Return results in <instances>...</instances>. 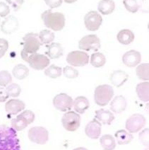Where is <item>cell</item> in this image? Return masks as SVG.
Segmentation results:
<instances>
[{
  "label": "cell",
  "instance_id": "1",
  "mask_svg": "<svg viewBox=\"0 0 149 150\" xmlns=\"http://www.w3.org/2000/svg\"><path fill=\"white\" fill-rule=\"evenodd\" d=\"M41 18L47 28L55 31L62 30L65 25V17L63 13L52 12L50 9L44 11L41 15Z\"/></svg>",
  "mask_w": 149,
  "mask_h": 150
},
{
  "label": "cell",
  "instance_id": "2",
  "mask_svg": "<svg viewBox=\"0 0 149 150\" xmlns=\"http://www.w3.org/2000/svg\"><path fill=\"white\" fill-rule=\"evenodd\" d=\"M23 48L21 52L22 59L27 62L28 56L37 53L42 43L39 39L38 34L34 33H27L23 38Z\"/></svg>",
  "mask_w": 149,
  "mask_h": 150
},
{
  "label": "cell",
  "instance_id": "3",
  "mask_svg": "<svg viewBox=\"0 0 149 150\" xmlns=\"http://www.w3.org/2000/svg\"><path fill=\"white\" fill-rule=\"evenodd\" d=\"M114 96V89L108 84L99 85L94 91L95 103L99 106H105Z\"/></svg>",
  "mask_w": 149,
  "mask_h": 150
},
{
  "label": "cell",
  "instance_id": "4",
  "mask_svg": "<svg viewBox=\"0 0 149 150\" xmlns=\"http://www.w3.org/2000/svg\"><path fill=\"white\" fill-rule=\"evenodd\" d=\"M62 123L64 128L69 132H75L81 125V116L77 112L69 111L64 114L62 118Z\"/></svg>",
  "mask_w": 149,
  "mask_h": 150
},
{
  "label": "cell",
  "instance_id": "5",
  "mask_svg": "<svg viewBox=\"0 0 149 150\" xmlns=\"http://www.w3.org/2000/svg\"><path fill=\"white\" fill-rule=\"evenodd\" d=\"M146 124V119L141 114L135 113L127 119L125 127L130 133H136L139 132Z\"/></svg>",
  "mask_w": 149,
  "mask_h": 150
},
{
  "label": "cell",
  "instance_id": "6",
  "mask_svg": "<svg viewBox=\"0 0 149 150\" xmlns=\"http://www.w3.org/2000/svg\"><path fill=\"white\" fill-rule=\"evenodd\" d=\"M28 137L32 142L38 144H45L49 139V132L45 127L36 126L29 129Z\"/></svg>",
  "mask_w": 149,
  "mask_h": 150
},
{
  "label": "cell",
  "instance_id": "7",
  "mask_svg": "<svg viewBox=\"0 0 149 150\" xmlns=\"http://www.w3.org/2000/svg\"><path fill=\"white\" fill-rule=\"evenodd\" d=\"M67 62L72 67H84L89 62V56L84 51H72L67 54Z\"/></svg>",
  "mask_w": 149,
  "mask_h": 150
},
{
  "label": "cell",
  "instance_id": "8",
  "mask_svg": "<svg viewBox=\"0 0 149 150\" xmlns=\"http://www.w3.org/2000/svg\"><path fill=\"white\" fill-rule=\"evenodd\" d=\"M74 100L65 93H61L53 98V105L57 110L62 112H67L72 109Z\"/></svg>",
  "mask_w": 149,
  "mask_h": 150
},
{
  "label": "cell",
  "instance_id": "9",
  "mask_svg": "<svg viewBox=\"0 0 149 150\" xmlns=\"http://www.w3.org/2000/svg\"><path fill=\"white\" fill-rule=\"evenodd\" d=\"M101 47V40L96 35H86L79 42V49L82 50L98 51Z\"/></svg>",
  "mask_w": 149,
  "mask_h": 150
},
{
  "label": "cell",
  "instance_id": "10",
  "mask_svg": "<svg viewBox=\"0 0 149 150\" xmlns=\"http://www.w3.org/2000/svg\"><path fill=\"white\" fill-rule=\"evenodd\" d=\"M30 67L35 70H43L49 66L50 60L45 54L34 53L28 56L27 62Z\"/></svg>",
  "mask_w": 149,
  "mask_h": 150
},
{
  "label": "cell",
  "instance_id": "11",
  "mask_svg": "<svg viewBox=\"0 0 149 150\" xmlns=\"http://www.w3.org/2000/svg\"><path fill=\"white\" fill-rule=\"evenodd\" d=\"M102 16L96 11H89L84 16V23L86 28L90 31L98 30L102 24Z\"/></svg>",
  "mask_w": 149,
  "mask_h": 150
},
{
  "label": "cell",
  "instance_id": "12",
  "mask_svg": "<svg viewBox=\"0 0 149 150\" xmlns=\"http://www.w3.org/2000/svg\"><path fill=\"white\" fill-rule=\"evenodd\" d=\"M141 61V54L138 51L131 50L125 52L122 56V62L127 67H134Z\"/></svg>",
  "mask_w": 149,
  "mask_h": 150
},
{
  "label": "cell",
  "instance_id": "13",
  "mask_svg": "<svg viewBox=\"0 0 149 150\" xmlns=\"http://www.w3.org/2000/svg\"><path fill=\"white\" fill-rule=\"evenodd\" d=\"M85 133L91 139H98L101 134V123L96 119L90 121L85 127Z\"/></svg>",
  "mask_w": 149,
  "mask_h": 150
},
{
  "label": "cell",
  "instance_id": "14",
  "mask_svg": "<svg viewBox=\"0 0 149 150\" xmlns=\"http://www.w3.org/2000/svg\"><path fill=\"white\" fill-rule=\"evenodd\" d=\"M19 23L17 18L14 16H7L2 21L1 30L5 34H11L18 28Z\"/></svg>",
  "mask_w": 149,
  "mask_h": 150
},
{
  "label": "cell",
  "instance_id": "15",
  "mask_svg": "<svg viewBox=\"0 0 149 150\" xmlns=\"http://www.w3.org/2000/svg\"><path fill=\"white\" fill-rule=\"evenodd\" d=\"M25 108V103L19 99H10L5 104V110L9 115H17Z\"/></svg>",
  "mask_w": 149,
  "mask_h": 150
},
{
  "label": "cell",
  "instance_id": "16",
  "mask_svg": "<svg viewBox=\"0 0 149 150\" xmlns=\"http://www.w3.org/2000/svg\"><path fill=\"white\" fill-rule=\"evenodd\" d=\"M95 117L101 124L108 125H111L115 120V115L113 112L105 109H99L96 110Z\"/></svg>",
  "mask_w": 149,
  "mask_h": 150
},
{
  "label": "cell",
  "instance_id": "17",
  "mask_svg": "<svg viewBox=\"0 0 149 150\" xmlns=\"http://www.w3.org/2000/svg\"><path fill=\"white\" fill-rule=\"evenodd\" d=\"M127 102L126 98L122 95L115 96L110 103V110L115 113H121L126 110Z\"/></svg>",
  "mask_w": 149,
  "mask_h": 150
},
{
  "label": "cell",
  "instance_id": "18",
  "mask_svg": "<svg viewBox=\"0 0 149 150\" xmlns=\"http://www.w3.org/2000/svg\"><path fill=\"white\" fill-rule=\"evenodd\" d=\"M129 79L127 73L122 70H115L113 71L110 76V81L112 84L116 87H121Z\"/></svg>",
  "mask_w": 149,
  "mask_h": 150
},
{
  "label": "cell",
  "instance_id": "19",
  "mask_svg": "<svg viewBox=\"0 0 149 150\" xmlns=\"http://www.w3.org/2000/svg\"><path fill=\"white\" fill-rule=\"evenodd\" d=\"M73 106L77 113L84 114L89 108V100L85 96H78L74 99Z\"/></svg>",
  "mask_w": 149,
  "mask_h": 150
},
{
  "label": "cell",
  "instance_id": "20",
  "mask_svg": "<svg viewBox=\"0 0 149 150\" xmlns=\"http://www.w3.org/2000/svg\"><path fill=\"white\" fill-rule=\"evenodd\" d=\"M50 59H58L64 54V49L62 45L59 42H52L47 45V51L46 52Z\"/></svg>",
  "mask_w": 149,
  "mask_h": 150
},
{
  "label": "cell",
  "instance_id": "21",
  "mask_svg": "<svg viewBox=\"0 0 149 150\" xmlns=\"http://www.w3.org/2000/svg\"><path fill=\"white\" fill-rule=\"evenodd\" d=\"M134 34L131 30L129 29H123L120 30L117 35V39L119 43L122 45H129L134 40Z\"/></svg>",
  "mask_w": 149,
  "mask_h": 150
},
{
  "label": "cell",
  "instance_id": "22",
  "mask_svg": "<svg viewBox=\"0 0 149 150\" xmlns=\"http://www.w3.org/2000/svg\"><path fill=\"white\" fill-rule=\"evenodd\" d=\"M136 91L138 98L143 102L149 100V82L148 81L137 84Z\"/></svg>",
  "mask_w": 149,
  "mask_h": 150
},
{
  "label": "cell",
  "instance_id": "23",
  "mask_svg": "<svg viewBox=\"0 0 149 150\" xmlns=\"http://www.w3.org/2000/svg\"><path fill=\"white\" fill-rule=\"evenodd\" d=\"M117 144L119 145H125L129 144L133 140L134 136L131 133L124 129H119L115 134Z\"/></svg>",
  "mask_w": 149,
  "mask_h": 150
},
{
  "label": "cell",
  "instance_id": "24",
  "mask_svg": "<svg viewBox=\"0 0 149 150\" xmlns=\"http://www.w3.org/2000/svg\"><path fill=\"white\" fill-rule=\"evenodd\" d=\"M115 4L113 0H102L98 3V9L102 14L108 15L114 11Z\"/></svg>",
  "mask_w": 149,
  "mask_h": 150
},
{
  "label": "cell",
  "instance_id": "25",
  "mask_svg": "<svg viewBox=\"0 0 149 150\" xmlns=\"http://www.w3.org/2000/svg\"><path fill=\"white\" fill-rule=\"evenodd\" d=\"M12 74L16 79L23 80L26 79L29 74V69L26 65L23 64H18L13 67Z\"/></svg>",
  "mask_w": 149,
  "mask_h": 150
},
{
  "label": "cell",
  "instance_id": "26",
  "mask_svg": "<svg viewBox=\"0 0 149 150\" xmlns=\"http://www.w3.org/2000/svg\"><path fill=\"white\" fill-rule=\"evenodd\" d=\"M101 145L104 150H114L116 147V142L111 134H104L100 139Z\"/></svg>",
  "mask_w": 149,
  "mask_h": 150
},
{
  "label": "cell",
  "instance_id": "27",
  "mask_svg": "<svg viewBox=\"0 0 149 150\" xmlns=\"http://www.w3.org/2000/svg\"><path fill=\"white\" fill-rule=\"evenodd\" d=\"M106 57L103 53L95 52L91 57V64L93 67L96 68L102 67L105 64Z\"/></svg>",
  "mask_w": 149,
  "mask_h": 150
},
{
  "label": "cell",
  "instance_id": "28",
  "mask_svg": "<svg viewBox=\"0 0 149 150\" xmlns=\"http://www.w3.org/2000/svg\"><path fill=\"white\" fill-rule=\"evenodd\" d=\"M136 75L141 80L147 81L149 80V64L148 63H143L136 67Z\"/></svg>",
  "mask_w": 149,
  "mask_h": 150
},
{
  "label": "cell",
  "instance_id": "29",
  "mask_svg": "<svg viewBox=\"0 0 149 150\" xmlns=\"http://www.w3.org/2000/svg\"><path fill=\"white\" fill-rule=\"evenodd\" d=\"M44 73L48 77L52 78V79H56V78L60 77L62 75V69L58 66L52 64L45 69Z\"/></svg>",
  "mask_w": 149,
  "mask_h": 150
},
{
  "label": "cell",
  "instance_id": "30",
  "mask_svg": "<svg viewBox=\"0 0 149 150\" xmlns=\"http://www.w3.org/2000/svg\"><path fill=\"white\" fill-rule=\"evenodd\" d=\"M11 126L16 131H21L28 126V123L23 117L20 116L19 115L17 117L11 120Z\"/></svg>",
  "mask_w": 149,
  "mask_h": 150
},
{
  "label": "cell",
  "instance_id": "31",
  "mask_svg": "<svg viewBox=\"0 0 149 150\" xmlns=\"http://www.w3.org/2000/svg\"><path fill=\"white\" fill-rule=\"evenodd\" d=\"M42 44H50L55 40V33L50 30H43L38 35Z\"/></svg>",
  "mask_w": 149,
  "mask_h": 150
},
{
  "label": "cell",
  "instance_id": "32",
  "mask_svg": "<svg viewBox=\"0 0 149 150\" xmlns=\"http://www.w3.org/2000/svg\"><path fill=\"white\" fill-rule=\"evenodd\" d=\"M6 93L9 97L16 98L19 96L21 92V88L19 85L16 83H11L6 88Z\"/></svg>",
  "mask_w": 149,
  "mask_h": 150
},
{
  "label": "cell",
  "instance_id": "33",
  "mask_svg": "<svg viewBox=\"0 0 149 150\" xmlns=\"http://www.w3.org/2000/svg\"><path fill=\"white\" fill-rule=\"evenodd\" d=\"M12 81V76L8 71H0V86L5 87Z\"/></svg>",
  "mask_w": 149,
  "mask_h": 150
},
{
  "label": "cell",
  "instance_id": "34",
  "mask_svg": "<svg viewBox=\"0 0 149 150\" xmlns=\"http://www.w3.org/2000/svg\"><path fill=\"white\" fill-rule=\"evenodd\" d=\"M123 4L126 9L131 13L137 12L140 8L136 0H123Z\"/></svg>",
  "mask_w": 149,
  "mask_h": 150
},
{
  "label": "cell",
  "instance_id": "35",
  "mask_svg": "<svg viewBox=\"0 0 149 150\" xmlns=\"http://www.w3.org/2000/svg\"><path fill=\"white\" fill-rule=\"evenodd\" d=\"M63 74L68 79H76L79 75V71L75 68L67 66L63 69Z\"/></svg>",
  "mask_w": 149,
  "mask_h": 150
},
{
  "label": "cell",
  "instance_id": "36",
  "mask_svg": "<svg viewBox=\"0 0 149 150\" xmlns=\"http://www.w3.org/2000/svg\"><path fill=\"white\" fill-rule=\"evenodd\" d=\"M20 116L23 117L27 121V122L28 123V125L31 124L33 121L35 120V114L34 112L30 110H24L19 114Z\"/></svg>",
  "mask_w": 149,
  "mask_h": 150
},
{
  "label": "cell",
  "instance_id": "37",
  "mask_svg": "<svg viewBox=\"0 0 149 150\" xmlns=\"http://www.w3.org/2000/svg\"><path fill=\"white\" fill-rule=\"evenodd\" d=\"M148 135H149V129L145 128L143 131L140 132L138 134L139 140L142 142V144L144 146H148Z\"/></svg>",
  "mask_w": 149,
  "mask_h": 150
},
{
  "label": "cell",
  "instance_id": "38",
  "mask_svg": "<svg viewBox=\"0 0 149 150\" xmlns=\"http://www.w3.org/2000/svg\"><path fill=\"white\" fill-rule=\"evenodd\" d=\"M9 48V42L4 38H0V58L4 56Z\"/></svg>",
  "mask_w": 149,
  "mask_h": 150
},
{
  "label": "cell",
  "instance_id": "39",
  "mask_svg": "<svg viewBox=\"0 0 149 150\" xmlns=\"http://www.w3.org/2000/svg\"><path fill=\"white\" fill-rule=\"evenodd\" d=\"M6 1L12 6L15 11H17L21 8L24 0H6Z\"/></svg>",
  "mask_w": 149,
  "mask_h": 150
},
{
  "label": "cell",
  "instance_id": "40",
  "mask_svg": "<svg viewBox=\"0 0 149 150\" xmlns=\"http://www.w3.org/2000/svg\"><path fill=\"white\" fill-rule=\"evenodd\" d=\"M10 13V8L6 3L0 2V16L6 17Z\"/></svg>",
  "mask_w": 149,
  "mask_h": 150
},
{
  "label": "cell",
  "instance_id": "41",
  "mask_svg": "<svg viewBox=\"0 0 149 150\" xmlns=\"http://www.w3.org/2000/svg\"><path fill=\"white\" fill-rule=\"evenodd\" d=\"M47 6L51 8H57L62 5L63 0H44Z\"/></svg>",
  "mask_w": 149,
  "mask_h": 150
},
{
  "label": "cell",
  "instance_id": "42",
  "mask_svg": "<svg viewBox=\"0 0 149 150\" xmlns=\"http://www.w3.org/2000/svg\"><path fill=\"white\" fill-rule=\"evenodd\" d=\"M9 96H8L7 93H6V88L3 87H0V102L3 103L5 102L6 100L9 98Z\"/></svg>",
  "mask_w": 149,
  "mask_h": 150
},
{
  "label": "cell",
  "instance_id": "43",
  "mask_svg": "<svg viewBox=\"0 0 149 150\" xmlns=\"http://www.w3.org/2000/svg\"><path fill=\"white\" fill-rule=\"evenodd\" d=\"M66 3H68V4H72V3H74L75 1H77V0H64Z\"/></svg>",
  "mask_w": 149,
  "mask_h": 150
},
{
  "label": "cell",
  "instance_id": "44",
  "mask_svg": "<svg viewBox=\"0 0 149 150\" xmlns=\"http://www.w3.org/2000/svg\"><path fill=\"white\" fill-rule=\"evenodd\" d=\"M73 150H88L86 148H84V147H78V148H76V149H73Z\"/></svg>",
  "mask_w": 149,
  "mask_h": 150
},
{
  "label": "cell",
  "instance_id": "45",
  "mask_svg": "<svg viewBox=\"0 0 149 150\" xmlns=\"http://www.w3.org/2000/svg\"><path fill=\"white\" fill-rule=\"evenodd\" d=\"M145 150H148V148H147V149H145Z\"/></svg>",
  "mask_w": 149,
  "mask_h": 150
}]
</instances>
